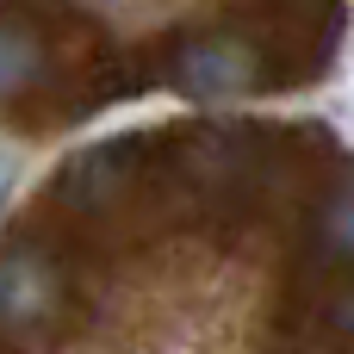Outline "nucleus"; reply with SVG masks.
<instances>
[{"label":"nucleus","mask_w":354,"mask_h":354,"mask_svg":"<svg viewBox=\"0 0 354 354\" xmlns=\"http://www.w3.org/2000/svg\"><path fill=\"white\" fill-rule=\"evenodd\" d=\"M324 230H330V249L354 255V187L336 199V205H330V224H324Z\"/></svg>","instance_id":"20e7f679"},{"label":"nucleus","mask_w":354,"mask_h":354,"mask_svg":"<svg viewBox=\"0 0 354 354\" xmlns=\"http://www.w3.org/2000/svg\"><path fill=\"white\" fill-rule=\"evenodd\" d=\"M330 317H336V330H342V336H354V292H348V299H336V305H330Z\"/></svg>","instance_id":"423d86ee"},{"label":"nucleus","mask_w":354,"mask_h":354,"mask_svg":"<svg viewBox=\"0 0 354 354\" xmlns=\"http://www.w3.org/2000/svg\"><path fill=\"white\" fill-rule=\"evenodd\" d=\"M31 68H37V44H31V31L0 25V100H12V93L31 81Z\"/></svg>","instance_id":"7ed1b4c3"},{"label":"nucleus","mask_w":354,"mask_h":354,"mask_svg":"<svg viewBox=\"0 0 354 354\" xmlns=\"http://www.w3.org/2000/svg\"><path fill=\"white\" fill-rule=\"evenodd\" d=\"M56 268L31 249H12L0 255V330H37L50 311H56Z\"/></svg>","instance_id":"f257e3e1"},{"label":"nucleus","mask_w":354,"mask_h":354,"mask_svg":"<svg viewBox=\"0 0 354 354\" xmlns=\"http://www.w3.org/2000/svg\"><path fill=\"white\" fill-rule=\"evenodd\" d=\"M12 174H19V156L0 143V205H6V193H12Z\"/></svg>","instance_id":"39448f33"},{"label":"nucleus","mask_w":354,"mask_h":354,"mask_svg":"<svg viewBox=\"0 0 354 354\" xmlns=\"http://www.w3.org/2000/svg\"><path fill=\"white\" fill-rule=\"evenodd\" d=\"M255 81V56L243 44H193L180 56V87L193 100H236Z\"/></svg>","instance_id":"f03ea898"}]
</instances>
